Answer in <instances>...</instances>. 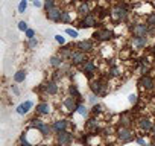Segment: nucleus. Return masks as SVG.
Listing matches in <instances>:
<instances>
[{
	"instance_id": "obj_1",
	"label": "nucleus",
	"mask_w": 155,
	"mask_h": 146,
	"mask_svg": "<svg viewBox=\"0 0 155 146\" xmlns=\"http://www.w3.org/2000/svg\"><path fill=\"white\" fill-rule=\"evenodd\" d=\"M93 37L99 41H107V40H111L113 38V31L110 29H99L93 34Z\"/></svg>"
},
{
	"instance_id": "obj_2",
	"label": "nucleus",
	"mask_w": 155,
	"mask_h": 146,
	"mask_svg": "<svg viewBox=\"0 0 155 146\" xmlns=\"http://www.w3.org/2000/svg\"><path fill=\"white\" fill-rule=\"evenodd\" d=\"M132 32L135 37H144L147 32H149V26L147 25H143V23H138L132 28Z\"/></svg>"
},
{
	"instance_id": "obj_3",
	"label": "nucleus",
	"mask_w": 155,
	"mask_h": 146,
	"mask_svg": "<svg viewBox=\"0 0 155 146\" xmlns=\"http://www.w3.org/2000/svg\"><path fill=\"white\" fill-rule=\"evenodd\" d=\"M70 141H71V134L70 132H67L65 129L58 132V143L59 144L65 146V144H70Z\"/></svg>"
},
{
	"instance_id": "obj_4",
	"label": "nucleus",
	"mask_w": 155,
	"mask_h": 146,
	"mask_svg": "<svg viewBox=\"0 0 155 146\" xmlns=\"http://www.w3.org/2000/svg\"><path fill=\"white\" fill-rule=\"evenodd\" d=\"M61 14H62V12H61L58 8H55V6H53V8H50L49 11H46L47 18H49V20H52V22H59V20H61Z\"/></svg>"
},
{
	"instance_id": "obj_5",
	"label": "nucleus",
	"mask_w": 155,
	"mask_h": 146,
	"mask_svg": "<svg viewBox=\"0 0 155 146\" xmlns=\"http://www.w3.org/2000/svg\"><path fill=\"white\" fill-rule=\"evenodd\" d=\"M113 15H114L116 18H119V20H123V18H126L128 11H126L125 6H116V8L113 9Z\"/></svg>"
},
{
	"instance_id": "obj_6",
	"label": "nucleus",
	"mask_w": 155,
	"mask_h": 146,
	"mask_svg": "<svg viewBox=\"0 0 155 146\" xmlns=\"http://www.w3.org/2000/svg\"><path fill=\"white\" fill-rule=\"evenodd\" d=\"M64 107L68 110V111H76L78 110V104H76V98H73V96H70V98H67L65 101H64Z\"/></svg>"
},
{
	"instance_id": "obj_7",
	"label": "nucleus",
	"mask_w": 155,
	"mask_h": 146,
	"mask_svg": "<svg viewBox=\"0 0 155 146\" xmlns=\"http://www.w3.org/2000/svg\"><path fill=\"white\" fill-rule=\"evenodd\" d=\"M70 58H71V61H73L74 64H81V62L85 61V53H84L82 50H78V52H73Z\"/></svg>"
},
{
	"instance_id": "obj_8",
	"label": "nucleus",
	"mask_w": 155,
	"mask_h": 146,
	"mask_svg": "<svg viewBox=\"0 0 155 146\" xmlns=\"http://www.w3.org/2000/svg\"><path fill=\"white\" fill-rule=\"evenodd\" d=\"M117 134H119V138H120L122 141H129V140L132 138V134H131V131H129L128 128H120Z\"/></svg>"
},
{
	"instance_id": "obj_9",
	"label": "nucleus",
	"mask_w": 155,
	"mask_h": 146,
	"mask_svg": "<svg viewBox=\"0 0 155 146\" xmlns=\"http://www.w3.org/2000/svg\"><path fill=\"white\" fill-rule=\"evenodd\" d=\"M140 85H141L143 88H146V90H152V88H153V79L149 78V76H143V78L140 79Z\"/></svg>"
},
{
	"instance_id": "obj_10",
	"label": "nucleus",
	"mask_w": 155,
	"mask_h": 146,
	"mask_svg": "<svg viewBox=\"0 0 155 146\" xmlns=\"http://www.w3.org/2000/svg\"><path fill=\"white\" fill-rule=\"evenodd\" d=\"M31 108H32V102H31V101H26L25 104H21V105L17 107V113H18L20 116H25Z\"/></svg>"
},
{
	"instance_id": "obj_11",
	"label": "nucleus",
	"mask_w": 155,
	"mask_h": 146,
	"mask_svg": "<svg viewBox=\"0 0 155 146\" xmlns=\"http://www.w3.org/2000/svg\"><path fill=\"white\" fill-rule=\"evenodd\" d=\"M94 25H96V18H94L91 14H88L87 17H84V20H82V23H81L82 28H93Z\"/></svg>"
},
{
	"instance_id": "obj_12",
	"label": "nucleus",
	"mask_w": 155,
	"mask_h": 146,
	"mask_svg": "<svg viewBox=\"0 0 155 146\" xmlns=\"http://www.w3.org/2000/svg\"><path fill=\"white\" fill-rule=\"evenodd\" d=\"M132 44H134V47H137V49H143V47L147 44V38H146V35H144V37H135Z\"/></svg>"
},
{
	"instance_id": "obj_13",
	"label": "nucleus",
	"mask_w": 155,
	"mask_h": 146,
	"mask_svg": "<svg viewBox=\"0 0 155 146\" xmlns=\"http://www.w3.org/2000/svg\"><path fill=\"white\" fill-rule=\"evenodd\" d=\"M91 91H93L94 95H101V93L104 91V84H102L101 81L91 82Z\"/></svg>"
},
{
	"instance_id": "obj_14",
	"label": "nucleus",
	"mask_w": 155,
	"mask_h": 146,
	"mask_svg": "<svg viewBox=\"0 0 155 146\" xmlns=\"http://www.w3.org/2000/svg\"><path fill=\"white\" fill-rule=\"evenodd\" d=\"M78 47H79V50H82V52H88V50L93 49V43L88 41V40H85V41L78 43Z\"/></svg>"
},
{
	"instance_id": "obj_15",
	"label": "nucleus",
	"mask_w": 155,
	"mask_h": 146,
	"mask_svg": "<svg viewBox=\"0 0 155 146\" xmlns=\"http://www.w3.org/2000/svg\"><path fill=\"white\" fill-rule=\"evenodd\" d=\"M67 128V120H56L55 123H53V129L56 131V132H59V131H64Z\"/></svg>"
},
{
	"instance_id": "obj_16",
	"label": "nucleus",
	"mask_w": 155,
	"mask_h": 146,
	"mask_svg": "<svg viewBox=\"0 0 155 146\" xmlns=\"http://www.w3.org/2000/svg\"><path fill=\"white\" fill-rule=\"evenodd\" d=\"M46 91L49 93V95H56V91H58V85H56V82H49V84H46Z\"/></svg>"
},
{
	"instance_id": "obj_17",
	"label": "nucleus",
	"mask_w": 155,
	"mask_h": 146,
	"mask_svg": "<svg viewBox=\"0 0 155 146\" xmlns=\"http://www.w3.org/2000/svg\"><path fill=\"white\" fill-rule=\"evenodd\" d=\"M37 111L41 113V114H49V113H50V105L46 104V102H43V104H40V105L37 107Z\"/></svg>"
},
{
	"instance_id": "obj_18",
	"label": "nucleus",
	"mask_w": 155,
	"mask_h": 146,
	"mask_svg": "<svg viewBox=\"0 0 155 146\" xmlns=\"http://www.w3.org/2000/svg\"><path fill=\"white\" fill-rule=\"evenodd\" d=\"M26 79V70H18L14 75V81L15 82H23Z\"/></svg>"
},
{
	"instance_id": "obj_19",
	"label": "nucleus",
	"mask_w": 155,
	"mask_h": 146,
	"mask_svg": "<svg viewBox=\"0 0 155 146\" xmlns=\"http://www.w3.org/2000/svg\"><path fill=\"white\" fill-rule=\"evenodd\" d=\"M152 122L149 120V119H141L140 120V128L143 129V131H147V129H152Z\"/></svg>"
},
{
	"instance_id": "obj_20",
	"label": "nucleus",
	"mask_w": 155,
	"mask_h": 146,
	"mask_svg": "<svg viewBox=\"0 0 155 146\" xmlns=\"http://www.w3.org/2000/svg\"><path fill=\"white\" fill-rule=\"evenodd\" d=\"M94 68H96V65H94V62H93V61H87V62H85V65H84V71L87 73V75L93 73V71H94Z\"/></svg>"
},
{
	"instance_id": "obj_21",
	"label": "nucleus",
	"mask_w": 155,
	"mask_h": 146,
	"mask_svg": "<svg viewBox=\"0 0 155 146\" xmlns=\"http://www.w3.org/2000/svg\"><path fill=\"white\" fill-rule=\"evenodd\" d=\"M78 11H79V14H81V15H84V17H87V15L90 14V8H88V5H87V3H82Z\"/></svg>"
},
{
	"instance_id": "obj_22",
	"label": "nucleus",
	"mask_w": 155,
	"mask_h": 146,
	"mask_svg": "<svg viewBox=\"0 0 155 146\" xmlns=\"http://www.w3.org/2000/svg\"><path fill=\"white\" fill-rule=\"evenodd\" d=\"M50 64H52L53 67H59V65L62 64V56H52V58H50Z\"/></svg>"
},
{
	"instance_id": "obj_23",
	"label": "nucleus",
	"mask_w": 155,
	"mask_h": 146,
	"mask_svg": "<svg viewBox=\"0 0 155 146\" xmlns=\"http://www.w3.org/2000/svg\"><path fill=\"white\" fill-rule=\"evenodd\" d=\"M40 131H41V134H43V135H49V134H50V131H52V128H50L47 123H43V125H41V128H40Z\"/></svg>"
},
{
	"instance_id": "obj_24",
	"label": "nucleus",
	"mask_w": 155,
	"mask_h": 146,
	"mask_svg": "<svg viewBox=\"0 0 155 146\" xmlns=\"http://www.w3.org/2000/svg\"><path fill=\"white\" fill-rule=\"evenodd\" d=\"M146 25H147V26H155V12H152V14L147 15V18H146Z\"/></svg>"
},
{
	"instance_id": "obj_25",
	"label": "nucleus",
	"mask_w": 155,
	"mask_h": 146,
	"mask_svg": "<svg viewBox=\"0 0 155 146\" xmlns=\"http://www.w3.org/2000/svg\"><path fill=\"white\" fill-rule=\"evenodd\" d=\"M76 111L79 113L81 116H84V117L88 114V110H87V107H85V105H78V110H76Z\"/></svg>"
},
{
	"instance_id": "obj_26",
	"label": "nucleus",
	"mask_w": 155,
	"mask_h": 146,
	"mask_svg": "<svg viewBox=\"0 0 155 146\" xmlns=\"http://www.w3.org/2000/svg\"><path fill=\"white\" fill-rule=\"evenodd\" d=\"M68 91H70V95H71V96H74V98H79V96H81V95H79V90L76 88V85H70Z\"/></svg>"
},
{
	"instance_id": "obj_27",
	"label": "nucleus",
	"mask_w": 155,
	"mask_h": 146,
	"mask_svg": "<svg viewBox=\"0 0 155 146\" xmlns=\"http://www.w3.org/2000/svg\"><path fill=\"white\" fill-rule=\"evenodd\" d=\"M120 123H122L123 126H128V125L131 123V119H129V116H128V114H123V116L120 117Z\"/></svg>"
},
{
	"instance_id": "obj_28",
	"label": "nucleus",
	"mask_w": 155,
	"mask_h": 146,
	"mask_svg": "<svg viewBox=\"0 0 155 146\" xmlns=\"http://www.w3.org/2000/svg\"><path fill=\"white\" fill-rule=\"evenodd\" d=\"M59 22H62V23H68L70 22V14L67 12V11H62V14H61V20Z\"/></svg>"
},
{
	"instance_id": "obj_29",
	"label": "nucleus",
	"mask_w": 155,
	"mask_h": 146,
	"mask_svg": "<svg viewBox=\"0 0 155 146\" xmlns=\"http://www.w3.org/2000/svg\"><path fill=\"white\" fill-rule=\"evenodd\" d=\"M26 8H28V2H26V0H21L20 5H18V12H25Z\"/></svg>"
},
{
	"instance_id": "obj_30",
	"label": "nucleus",
	"mask_w": 155,
	"mask_h": 146,
	"mask_svg": "<svg viewBox=\"0 0 155 146\" xmlns=\"http://www.w3.org/2000/svg\"><path fill=\"white\" fill-rule=\"evenodd\" d=\"M53 3H55L53 0H46V2H44V9L49 11L50 8H53Z\"/></svg>"
},
{
	"instance_id": "obj_31",
	"label": "nucleus",
	"mask_w": 155,
	"mask_h": 146,
	"mask_svg": "<svg viewBox=\"0 0 155 146\" xmlns=\"http://www.w3.org/2000/svg\"><path fill=\"white\" fill-rule=\"evenodd\" d=\"M65 34H67V35H70V37H73V38H76V37H78V31H74V29H67V31H65Z\"/></svg>"
},
{
	"instance_id": "obj_32",
	"label": "nucleus",
	"mask_w": 155,
	"mask_h": 146,
	"mask_svg": "<svg viewBox=\"0 0 155 146\" xmlns=\"http://www.w3.org/2000/svg\"><path fill=\"white\" fill-rule=\"evenodd\" d=\"M96 101H97V95L91 93V95H90V98H88V102H90V104H93V105H96Z\"/></svg>"
},
{
	"instance_id": "obj_33",
	"label": "nucleus",
	"mask_w": 155,
	"mask_h": 146,
	"mask_svg": "<svg viewBox=\"0 0 155 146\" xmlns=\"http://www.w3.org/2000/svg\"><path fill=\"white\" fill-rule=\"evenodd\" d=\"M18 29L26 32V31H28V23H26V22H20V23H18Z\"/></svg>"
},
{
	"instance_id": "obj_34",
	"label": "nucleus",
	"mask_w": 155,
	"mask_h": 146,
	"mask_svg": "<svg viewBox=\"0 0 155 146\" xmlns=\"http://www.w3.org/2000/svg\"><path fill=\"white\" fill-rule=\"evenodd\" d=\"M20 141H21L23 146H31V143H28V140H26V134H23V135L20 137Z\"/></svg>"
},
{
	"instance_id": "obj_35",
	"label": "nucleus",
	"mask_w": 155,
	"mask_h": 146,
	"mask_svg": "<svg viewBox=\"0 0 155 146\" xmlns=\"http://www.w3.org/2000/svg\"><path fill=\"white\" fill-rule=\"evenodd\" d=\"M55 40H56L59 44H64V43H65V38H64V37H61V35H55Z\"/></svg>"
},
{
	"instance_id": "obj_36",
	"label": "nucleus",
	"mask_w": 155,
	"mask_h": 146,
	"mask_svg": "<svg viewBox=\"0 0 155 146\" xmlns=\"http://www.w3.org/2000/svg\"><path fill=\"white\" fill-rule=\"evenodd\" d=\"M34 35H35V32H34L32 29H28V31H26V37H28L29 40H31V38H34Z\"/></svg>"
},
{
	"instance_id": "obj_37",
	"label": "nucleus",
	"mask_w": 155,
	"mask_h": 146,
	"mask_svg": "<svg viewBox=\"0 0 155 146\" xmlns=\"http://www.w3.org/2000/svg\"><path fill=\"white\" fill-rule=\"evenodd\" d=\"M37 44H38V41H37L35 38H31V40H29V47H35Z\"/></svg>"
},
{
	"instance_id": "obj_38",
	"label": "nucleus",
	"mask_w": 155,
	"mask_h": 146,
	"mask_svg": "<svg viewBox=\"0 0 155 146\" xmlns=\"http://www.w3.org/2000/svg\"><path fill=\"white\" fill-rule=\"evenodd\" d=\"M128 98H129V102L131 104H135L137 102V95H129Z\"/></svg>"
},
{
	"instance_id": "obj_39",
	"label": "nucleus",
	"mask_w": 155,
	"mask_h": 146,
	"mask_svg": "<svg viewBox=\"0 0 155 146\" xmlns=\"http://www.w3.org/2000/svg\"><path fill=\"white\" fill-rule=\"evenodd\" d=\"M93 111H94V113H101V111H102V105H94V107H93Z\"/></svg>"
},
{
	"instance_id": "obj_40",
	"label": "nucleus",
	"mask_w": 155,
	"mask_h": 146,
	"mask_svg": "<svg viewBox=\"0 0 155 146\" xmlns=\"http://www.w3.org/2000/svg\"><path fill=\"white\" fill-rule=\"evenodd\" d=\"M94 125H96V120H94V119H91V120H88V125H87V126H88V128H93Z\"/></svg>"
},
{
	"instance_id": "obj_41",
	"label": "nucleus",
	"mask_w": 155,
	"mask_h": 146,
	"mask_svg": "<svg viewBox=\"0 0 155 146\" xmlns=\"http://www.w3.org/2000/svg\"><path fill=\"white\" fill-rule=\"evenodd\" d=\"M34 5L37 6V8H41L43 5H41V2H40V0H34Z\"/></svg>"
},
{
	"instance_id": "obj_42",
	"label": "nucleus",
	"mask_w": 155,
	"mask_h": 146,
	"mask_svg": "<svg viewBox=\"0 0 155 146\" xmlns=\"http://www.w3.org/2000/svg\"><path fill=\"white\" fill-rule=\"evenodd\" d=\"M12 91H14L15 95H20V90H18V88H17L15 85H12Z\"/></svg>"
},
{
	"instance_id": "obj_43",
	"label": "nucleus",
	"mask_w": 155,
	"mask_h": 146,
	"mask_svg": "<svg viewBox=\"0 0 155 146\" xmlns=\"http://www.w3.org/2000/svg\"><path fill=\"white\" fill-rule=\"evenodd\" d=\"M111 75H113V76H116V75H117V68H116V67H113V68H111Z\"/></svg>"
},
{
	"instance_id": "obj_44",
	"label": "nucleus",
	"mask_w": 155,
	"mask_h": 146,
	"mask_svg": "<svg viewBox=\"0 0 155 146\" xmlns=\"http://www.w3.org/2000/svg\"><path fill=\"white\" fill-rule=\"evenodd\" d=\"M152 134H153V137H155V125L152 126Z\"/></svg>"
},
{
	"instance_id": "obj_45",
	"label": "nucleus",
	"mask_w": 155,
	"mask_h": 146,
	"mask_svg": "<svg viewBox=\"0 0 155 146\" xmlns=\"http://www.w3.org/2000/svg\"><path fill=\"white\" fill-rule=\"evenodd\" d=\"M81 2H82V3H87V2H90V0H81Z\"/></svg>"
},
{
	"instance_id": "obj_46",
	"label": "nucleus",
	"mask_w": 155,
	"mask_h": 146,
	"mask_svg": "<svg viewBox=\"0 0 155 146\" xmlns=\"http://www.w3.org/2000/svg\"><path fill=\"white\" fill-rule=\"evenodd\" d=\"M153 53H155V47H153Z\"/></svg>"
},
{
	"instance_id": "obj_47",
	"label": "nucleus",
	"mask_w": 155,
	"mask_h": 146,
	"mask_svg": "<svg viewBox=\"0 0 155 146\" xmlns=\"http://www.w3.org/2000/svg\"><path fill=\"white\" fill-rule=\"evenodd\" d=\"M149 146H153V144H149Z\"/></svg>"
},
{
	"instance_id": "obj_48",
	"label": "nucleus",
	"mask_w": 155,
	"mask_h": 146,
	"mask_svg": "<svg viewBox=\"0 0 155 146\" xmlns=\"http://www.w3.org/2000/svg\"><path fill=\"white\" fill-rule=\"evenodd\" d=\"M153 5H155V2H153Z\"/></svg>"
}]
</instances>
